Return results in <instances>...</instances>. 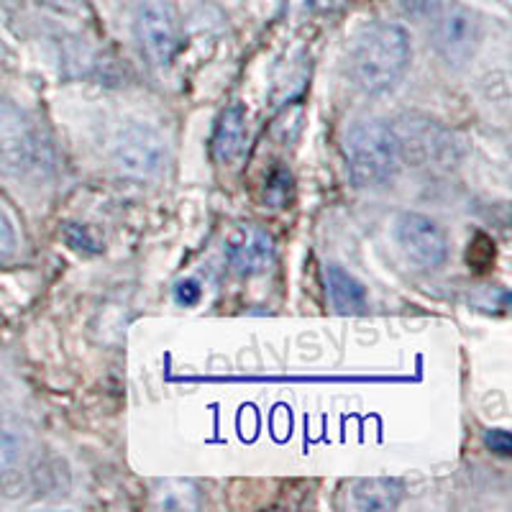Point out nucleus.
I'll use <instances>...</instances> for the list:
<instances>
[{"instance_id": "1", "label": "nucleus", "mask_w": 512, "mask_h": 512, "mask_svg": "<svg viewBox=\"0 0 512 512\" xmlns=\"http://www.w3.org/2000/svg\"><path fill=\"white\" fill-rule=\"evenodd\" d=\"M413 44L400 24H374L356 41L351 54V77L367 95L387 93L408 72Z\"/></svg>"}, {"instance_id": "2", "label": "nucleus", "mask_w": 512, "mask_h": 512, "mask_svg": "<svg viewBox=\"0 0 512 512\" xmlns=\"http://www.w3.org/2000/svg\"><path fill=\"white\" fill-rule=\"evenodd\" d=\"M344 157L356 187H382L402 162V139L384 121H359L346 131Z\"/></svg>"}, {"instance_id": "3", "label": "nucleus", "mask_w": 512, "mask_h": 512, "mask_svg": "<svg viewBox=\"0 0 512 512\" xmlns=\"http://www.w3.org/2000/svg\"><path fill=\"white\" fill-rule=\"evenodd\" d=\"M134 34L146 62L157 70H167L182 49L180 11L172 0H139Z\"/></svg>"}, {"instance_id": "4", "label": "nucleus", "mask_w": 512, "mask_h": 512, "mask_svg": "<svg viewBox=\"0 0 512 512\" xmlns=\"http://www.w3.org/2000/svg\"><path fill=\"white\" fill-rule=\"evenodd\" d=\"M47 162V146L18 105L0 100V175L26 177Z\"/></svg>"}, {"instance_id": "5", "label": "nucleus", "mask_w": 512, "mask_h": 512, "mask_svg": "<svg viewBox=\"0 0 512 512\" xmlns=\"http://www.w3.org/2000/svg\"><path fill=\"white\" fill-rule=\"evenodd\" d=\"M479 44H482V21L472 8L461 3L438 8L433 16V47L448 67L454 70L466 67L477 54Z\"/></svg>"}, {"instance_id": "6", "label": "nucleus", "mask_w": 512, "mask_h": 512, "mask_svg": "<svg viewBox=\"0 0 512 512\" xmlns=\"http://www.w3.org/2000/svg\"><path fill=\"white\" fill-rule=\"evenodd\" d=\"M167 139L149 123H128L113 141V164L136 180L157 177L167 167Z\"/></svg>"}, {"instance_id": "7", "label": "nucleus", "mask_w": 512, "mask_h": 512, "mask_svg": "<svg viewBox=\"0 0 512 512\" xmlns=\"http://www.w3.org/2000/svg\"><path fill=\"white\" fill-rule=\"evenodd\" d=\"M395 241L402 256L425 272H436L448 259V236L431 216L405 210L395 221Z\"/></svg>"}, {"instance_id": "8", "label": "nucleus", "mask_w": 512, "mask_h": 512, "mask_svg": "<svg viewBox=\"0 0 512 512\" xmlns=\"http://www.w3.org/2000/svg\"><path fill=\"white\" fill-rule=\"evenodd\" d=\"M226 262L239 277H256L274 264V241L264 228L246 223L236 226L226 239Z\"/></svg>"}, {"instance_id": "9", "label": "nucleus", "mask_w": 512, "mask_h": 512, "mask_svg": "<svg viewBox=\"0 0 512 512\" xmlns=\"http://www.w3.org/2000/svg\"><path fill=\"white\" fill-rule=\"evenodd\" d=\"M246 146V111L244 105L233 103L218 118L210 139V152L218 164H233Z\"/></svg>"}, {"instance_id": "10", "label": "nucleus", "mask_w": 512, "mask_h": 512, "mask_svg": "<svg viewBox=\"0 0 512 512\" xmlns=\"http://www.w3.org/2000/svg\"><path fill=\"white\" fill-rule=\"evenodd\" d=\"M405 497V484L395 477L359 479L351 487V505L359 512H390L397 510Z\"/></svg>"}, {"instance_id": "11", "label": "nucleus", "mask_w": 512, "mask_h": 512, "mask_svg": "<svg viewBox=\"0 0 512 512\" xmlns=\"http://www.w3.org/2000/svg\"><path fill=\"white\" fill-rule=\"evenodd\" d=\"M326 290L338 313H361L367 308V287L338 264L326 267Z\"/></svg>"}, {"instance_id": "12", "label": "nucleus", "mask_w": 512, "mask_h": 512, "mask_svg": "<svg viewBox=\"0 0 512 512\" xmlns=\"http://www.w3.org/2000/svg\"><path fill=\"white\" fill-rule=\"evenodd\" d=\"M18 461H21V438L11 428L0 425V477L13 472Z\"/></svg>"}, {"instance_id": "13", "label": "nucleus", "mask_w": 512, "mask_h": 512, "mask_svg": "<svg viewBox=\"0 0 512 512\" xmlns=\"http://www.w3.org/2000/svg\"><path fill=\"white\" fill-rule=\"evenodd\" d=\"M18 251V233L13 226L11 216L0 208V264L11 262Z\"/></svg>"}, {"instance_id": "14", "label": "nucleus", "mask_w": 512, "mask_h": 512, "mask_svg": "<svg viewBox=\"0 0 512 512\" xmlns=\"http://www.w3.org/2000/svg\"><path fill=\"white\" fill-rule=\"evenodd\" d=\"M397 6H400V11L405 13L408 18H413V21H428V18L436 16V11L441 6H438V0H397Z\"/></svg>"}, {"instance_id": "15", "label": "nucleus", "mask_w": 512, "mask_h": 512, "mask_svg": "<svg viewBox=\"0 0 512 512\" xmlns=\"http://www.w3.org/2000/svg\"><path fill=\"white\" fill-rule=\"evenodd\" d=\"M484 443H487V446L500 456H510L512 454L510 433H507L505 428H489L487 436H484Z\"/></svg>"}, {"instance_id": "16", "label": "nucleus", "mask_w": 512, "mask_h": 512, "mask_svg": "<svg viewBox=\"0 0 512 512\" xmlns=\"http://www.w3.org/2000/svg\"><path fill=\"white\" fill-rule=\"evenodd\" d=\"M203 297V287L195 280H185L175 287V300L180 305H198Z\"/></svg>"}, {"instance_id": "17", "label": "nucleus", "mask_w": 512, "mask_h": 512, "mask_svg": "<svg viewBox=\"0 0 512 512\" xmlns=\"http://www.w3.org/2000/svg\"><path fill=\"white\" fill-rule=\"evenodd\" d=\"M41 6L52 8V11H59V13H70V11H77V8L82 6V0H39Z\"/></svg>"}]
</instances>
